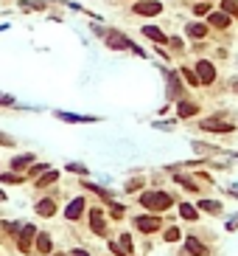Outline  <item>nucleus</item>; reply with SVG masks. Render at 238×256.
Returning a JSON list of instances; mask_svg holds the SVG:
<instances>
[{
  "label": "nucleus",
  "instance_id": "f257e3e1",
  "mask_svg": "<svg viewBox=\"0 0 238 256\" xmlns=\"http://www.w3.org/2000/svg\"><path fill=\"white\" fill-rule=\"evenodd\" d=\"M140 203H143V208L160 214V211H165V208L171 205V197L165 195V192H146V195L140 197Z\"/></svg>",
  "mask_w": 238,
  "mask_h": 256
},
{
  "label": "nucleus",
  "instance_id": "393cba45",
  "mask_svg": "<svg viewBox=\"0 0 238 256\" xmlns=\"http://www.w3.org/2000/svg\"><path fill=\"white\" fill-rule=\"evenodd\" d=\"M59 118H65V121H93L87 115H70V113H59Z\"/></svg>",
  "mask_w": 238,
  "mask_h": 256
},
{
  "label": "nucleus",
  "instance_id": "dca6fc26",
  "mask_svg": "<svg viewBox=\"0 0 238 256\" xmlns=\"http://www.w3.org/2000/svg\"><path fill=\"white\" fill-rule=\"evenodd\" d=\"M210 26L227 28V26H230V17H227V14H219V11H216V14H210Z\"/></svg>",
  "mask_w": 238,
  "mask_h": 256
},
{
  "label": "nucleus",
  "instance_id": "b1692460",
  "mask_svg": "<svg viewBox=\"0 0 238 256\" xmlns=\"http://www.w3.org/2000/svg\"><path fill=\"white\" fill-rule=\"evenodd\" d=\"M56 177H59V175H56V172H48V175H42V177H40V180H37V186H48V183H53Z\"/></svg>",
  "mask_w": 238,
  "mask_h": 256
},
{
  "label": "nucleus",
  "instance_id": "6ab92c4d",
  "mask_svg": "<svg viewBox=\"0 0 238 256\" xmlns=\"http://www.w3.org/2000/svg\"><path fill=\"white\" fill-rule=\"evenodd\" d=\"M120 251H123V256H132V237L129 234L120 237Z\"/></svg>",
  "mask_w": 238,
  "mask_h": 256
},
{
  "label": "nucleus",
  "instance_id": "7ed1b4c3",
  "mask_svg": "<svg viewBox=\"0 0 238 256\" xmlns=\"http://www.w3.org/2000/svg\"><path fill=\"white\" fill-rule=\"evenodd\" d=\"M107 45H110V48H129V51H135L137 56H143V51H140L135 43H129L123 34H112V37H107Z\"/></svg>",
  "mask_w": 238,
  "mask_h": 256
},
{
  "label": "nucleus",
  "instance_id": "f03ea898",
  "mask_svg": "<svg viewBox=\"0 0 238 256\" xmlns=\"http://www.w3.org/2000/svg\"><path fill=\"white\" fill-rule=\"evenodd\" d=\"M135 11L137 14H143V17H154V14H160L162 11V6L157 3V0H137Z\"/></svg>",
  "mask_w": 238,
  "mask_h": 256
},
{
  "label": "nucleus",
  "instance_id": "423d86ee",
  "mask_svg": "<svg viewBox=\"0 0 238 256\" xmlns=\"http://www.w3.org/2000/svg\"><path fill=\"white\" fill-rule=\"evenodd\" d=\"M34 234H37V228L34 225H26V228H20V251L23 254H28V248H31V239H34Z\"/></svg>",
  "mask_w": 238,
  "mask_h": 256
},
{
  "label": "nucleus",
  "instance_id": "c85d7f7f",
  "mask_svg": "<svg viewBox=\"0 0 238 256\" xmlns=\"http://www.w3.org/2000/svg\"><path fill=\"white\" fill-rule=\"evenodd\" d=\"M68 169H70V172H79V175H84V172H87V169H84V166H81V163H70V166H68Z\"/></svg>",
  "mask_w": 238,
  "mask_h": 256
},
{
  "label": "nucleus",
  "instance_id": "9b49d317",
  "mask_svg": "<svg viewBox=\"0 0 238 256\" xmlns=\"http://www.w3.org/2000/svg\"><path fill=\"white\" fill-rule=\"evenodd\" d=\"M177 113H179V118L196 115V113H199V104H194V102H179V104H177Z\"/></svg>",
  "mask_w": 238,
  "mask_h": 256
},
{
  "label": "nucleus",
  "instance_id": "4468645a",
  "mask_svg": "<svg viewBox=\"0 0 238 256\" xmlns=\"http://www.w3.org/2000/svg\"><path fill=\"white\" fill-rule=\"evenodd\" d=\"M53 211H56L53 200H40V203H37V214H42V217H51Z\"/></svg>",
  "mask_w": 238,
  "mask_h": 256
},
{
  "label": "nucleus",
  "instance_id": "2eb2a0df",
  "mask_svg": "<svg viewBox=\"0 0 238 256\" xmlns=\"http://www.w3.org/2000/svg\"><path fill=\"white\" fill-rule=\"evenodd\" d=\"M188 34L194 37V40H202V37L207 34V26H202V23H191V26H188Z\"/></svg>",
  "mask_w": 238,
  "mask_h": 256
},
{
  "label": "nucleus",
  "instance_id": "bb28decb",
  "mask_svg": "<svg viewBox=\"0 0 238 256\" xmlns=\"http://www.w3.org/2000/svg\"><path fill=\"white\" fill-rule=\"evenodd\" d=\"M26 11H37V9H45V3H23Z\"/></svg>",
  "mask_w": 238,
  "mask_h": 256
},
{
  "label": "nucleus",
  "instance_id": "f8f14e48",
  "mask_svg": "<svg viewBox=\"0 0 238 256\" xmlns=\"http://www.w3.org/2000/svg\"><path fill=\"white\" fill-rule=\"evenodd\" d=\"M143 34L149 37V40H154V43H168V37L162 34L160 28H154V26H146V28H143Z\"/></svg>",
  "mask_w": 238,
  "mask_h": 256
},
{
  "label": "nucleus",
  "instance_id": "7c9ffc66",
  "mask_svg": "<svg viewBox=\"0 0 238 256\" xmlns=\"http://www.w3.org/2000/svg\"><path fill=\"white\" fill-rule=\"evenodd\" d=\"M227 228H230V231H233V228H238V217H233V220H230V225H227Z\"/></svg>",
  "mask_w": 238,
  "mask_h": 256
},
{
  "label": "nucleus",
  "instance_id": "f3484780",
  "mask_svg": "<svg viewBox=\"0 0 238 256\" xmlns=\"http://www.w3.org/2000/svg\"><path fill=\"white\" fill-rule=\"evenodd\" d=\"M199 208H202V211H210V214H219L221 211V203H216V200H202V203H199Z\"/></svg>",
  "mask_w": 238,
  "mask_h": 256
},
{
  "label": "nucleus",
  "instance_id": "4be33fe9",
  "mask_svg": "<svg viewBox=\"0 0 238 256\" xmlns=\"http://www.w3.org/2000/svg\"><path fill=\"white\" fill-rule=\"evenodd\" d=\"M179 214H182L185 220H196V211H194V205H188V203H182V205H179Z\"/></svg>",
  "mask_w": 238,
  "mask_h": 256
},
{
  "label": "nucleus",
  "instance_id": "6e6552de",
  "mask_svg": "<svg viewBox=\"0 0 238 256\" xmlns=\"http://www.w3.org/2000/svg\"><path fill=\"white\" fill-rule=\"evenodd\" d=\"M185 248H188V254H194V256H207V248H204L196 237H188L185 239Z\"/></svg>",
  "mask_w": 238,
  "mask_h": 256
},
{
  "label": "nucleus",
  "instance_id": "1a4fd4ad",
  "mask_svg": "<svg viewBox=\"0 0 238 256\" xmlns=\"http://www.w3.org/2000/svg\"><path fill=\"white\" fill-rule=\"evenodd\" d=\"M90 228L95 231V234H104V214H101V208H93V211H90Z\"/></svg>",
  "mask_w": 238,
  "mask_h": 256
},
{
  "label": "nucleus",
  "instance_id": "2f4dec72",
  "mask_svg": "<svg viewBox=\"0 0 238 256\" xmlns=\"http://www.w3.org/2000/svg\"><path fill=\"white\" fill-rule=\"evenodd\" d=\"M73 256H87V251H73Z\"/></svg>",
  "mask_w": 238,
  "mask_h": 256
},
{
  "label": "nucleus",
  "instance_id": "5701e85b",
  "mask_svg": "<svg viewBox=\"0 0 238 256\" xmlns=\"http://www.w3.org/2000/svg\"><path fill=\"white\" fill-rule=\"evenodd\" d=\"M182 76H185V79H188V85H194V88H196V85H202V82H199V76H196L194 71H188V68L182 71Z\"/></svg>",
  "mask_w": 238,
  "mask_h": 256
},
{
  "label": "nucleus",
  "instance_id": "aec40b11",
  "mask_svg": "<svg viewBox=\"0 0 238 256\" xmlns=\"http://www.w3.org/2000/svg\"><path fill=\"white\" fill-rule=\"evenodd\" d=\"M221 9L230 11V14H236L238 17V0H221Z\"/></svg>",
  "mask_w": 238,
  "mask_h": 256
},
{
  "label": "nucleus",
  "instance_id": "ddd939ff",
  "mask_svg": "<svg viewBox=\"0 0 238 256\" xmlns=\"http://www.w3.org/2000/svg\"><path fill=\"white\" fill-rule=\"evenodd\" d=\"M51 248H53V242H51V237H48V234H40V237H37V251H40V254H51Z\"/></svg>",
  "mask_w": 238,
  "mask_h": 256
},
{
  "label": "nucleus",
  "instance_id": "412c9836",
  "mask_svg": "<svg viewBox=\"0 0 238 256\" xmlns=\"http://www.w3.org/2000/svg\"><path fill=\"white\" fill-rule=\"evenodd\" d=\"M210 3H207V0H204V3H196L194 6V14H199V17H204V14H210Z\"/></svg>",
  "mask_w": 238,
  "mask_h": 256
},
{
  "label": "nucleus",
  "instance_id": "39448f33",
  "mask_svg": "<svg viewBox=\"0 0 238 256\" xmlns=\"http://www.w3.org/2000/svg\"><path fill=\"white\" fill-rule=\"evenodd\" d=\"M196 76H199V82H204V85H210L213 79H216V68H213L210 62H199L196 65Z\"/></svg>",
  "mask_w": 238,
  "mask_h": 256
},
{
  "label": "nucleus",
  "instance_id": "0eeeda50",
  "mask_svg": "<svg viewBox=\"0 0 238 256\" xmlns=\"http://www.w3.org/2000/svg\"><path fill=\"white\" fill-rule=\"evenodd\" d=\"M202 130H210V133H230L233 124H224V121H216V118H207L202 121Z\"/></svg>",
  "mask_w": 238,
  "mask_h": 256
},
{
  "label": "nucleus",
  "instance_id": "a211bd4d",
  "mask_svg": "<svg viewBox=\"0 0 238 256\" xmlns=\"http://www.w3.org/2000/svg\"><path fill=\"white\" fill-rule=\"evenodd\" d=\"M31 160H34L31 155H20V158L11 160V166H14V169H26V166H31Z\"/></svg>",
  "mask_w": 238,
  "mask_h": 256
},
{
  "label": "nucleus",
  "instance_id": "cd10ccee",
  "mask_svg": "<svg viewBox=\"0 0 238 256\" xmlns=\"http://www.w3.org/2000/svg\"><path fill=\"white\" fill-rule=\"evenodd\" d=\"M20 180H23L20 175H3V183H20Z\"/></svg>",
  "mask_w": 238,
  "mask_h": 256
},
{
  "label": "nucleus",
  "instance_id": "9d476101",
  "mask_svg": "<svg viewBox=\"0 0 238 256\" xmlns=\"http://www.w3.org/2000/svg\"><path fill=\"white\" fill-rule=\"evenodd\" d=\"M81 211H84V200H81V197H76V200L68 205L65 217H68V220H79V217H81Z\"/></svg>",
  "mask_w": 238,
  "mask_h": 256
},
{
  "label": "nucleus",
  "instance_id": "473e14b6",
  "mask_svg": "<svg viewBox=\"0 0 238 256\" xmlns=\"http://www.w3.org/2000/svg\"><path fill=\"white\" fill-rule=\"evenodd\" d=\"M56 256H62V254H56Z\"/></svg>",
  "mask_w": 238,
  "mask_h": 256
},
{
  "label": "nucleus",
  "instance_id": "a878e982",
  "mask_svg": "<svg viewBox=\"0 0 238 256\" xmlns=\"http://www.w3.org/2000/svg\"><path fill=\"white\" fill-rule=\"evenodd\" d=\"M177 239H179V231H177V228H168V231H165V242H177Z\"/></svg>",
  "mask_w": 238,
  "mask_h": 256
},
{
  "label": "nucleus",
  "instance_id": "20e7f679",
  "mask_svg": "<svg viewBox=\"0 0 238 256\" xmlns=\"http://www.w3.org/2000/svg\"><path fill=\"white\" fill-rule=\"evenodd\" d=\"M135 228L143 234H154V231H160V217H137Z\"/></svg>",
  "mask_w": 238,
  "mask_h": 256
},
{
  "label": "nucleus",
  "instance_id": "c756f323",
  "mask_svg": "<svg viewBox=\"0 0 238 256\" xmlns=\"http://www.w3.org/2000/svg\"><path fill=\"white\" fill-rule=\"evenodd\" d=\"M0 104H14V99H11V96H3V93H0Z\"/></svg>",
  "mask_w": 238,
  "mask_h": 256
}]
</instances>
